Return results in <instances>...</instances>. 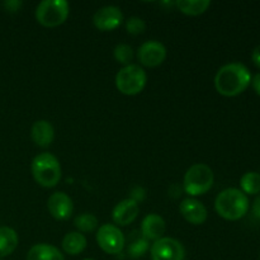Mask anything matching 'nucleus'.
<instances>
[{"label":"nucleus","mask_w":260,"mask_h":260,"mask_svg":"<svg viewBox=\"0 0 260 260\" xmlns=\"http://www.w3.org/2000/svg\"><path fill=\"white\" fill-rule=\"evenodd\" d=\"M251 83V74L244 63H226L215 76V88L221 95L236 96L246 90Z\"/></svg>","instance_id":"obj_1"},{"label":"nucleus","mask_w":260,"mask_h":260,"mask_svg":"<svg viewBox=\"0 0 260 260\" xmlns=\"http://www.w3.org/2000/svg\"><path fill=\"white\" fill-rule=\"evenodd\" d=\"M215 210L225 220H240L248 213L249 200L240 189L228 188L216 197Z\"/></svg>","instance_id":"obj_2"},{"label":"nucleus","mask_w":260,"mask_h":260,"mask_svg":"<svg viewBox=\"0 0 260 260\" xmlns=\"http://www.w3.org/2000/svg\"><path fill=\"white\" fill-rule=\"evenodd\" d=\"M32 174L36 182L45 188L57 185L61 179V167L57 157L50 152L37 155L32 161Z\"/></svg>","instance_id":"obj_3"},{"label":"nucleus","mask_w":260,"mask_h":260,"mask_svg":"<svg viewBox=\"0 0 260 260\" xmlns=\"http://www.w3.org/2000/svg\"><path fill=\"white\" fill-rule=\"evenodd\" d=\"M213 172L208 165L194 164L187 170L183 180V187L187 194L189 196H202L207 193L212 188Z\"/></svg>","instance_id":"obj_4"},{"label":"nucleus","mask_w":260,"mask_h":260,"mask_svg":"<svg viewBox=\"0 0 260 260\" xmlns=\"http://www.w3.org/2000/svg\"><path fill=\"white\" fill-rule=\"evenodd\" d=\"M69 12L70 7L65 0H43L36 8V19L43 27L53 28L68 19Z\"/></svg>","instance_id":"obj_5"},{"label":"nucleus","mask_w":260,"mask_h":260,"mask_svg":"<svg viewBox=\"0 0 260 260\" xmlns=\"http://www.w3.org/2000/svg\"><path fill=\"white\" fill-rule=\"evenodd\" d=\"M147 76L144 69L135 63L124 66L117 73L116 86L124 95H136L144 90Z\"/></svg>","instance_id":"obj_6"},{"label":"nucleus","mask_w":260,"mask_h":260,"mask_svg":"<svg viewBox=\"0 0 260 260\" xmlns=\"http://www.w3.org/2000/svg\"><path fill=\"white\" fill-rule=\"evenodd\" d=\"M96 243L107 254H119L124 248V236L117 226L106 223L96 233Z\"/></svg>","instance_id":"obj_7"},{"label":"nucleus","mask_w":260,"mask_h":260,"mask_svg":"<svg viewBox=\"0 0 260 260\" xmlns=\"http://www.w3.org/2000/svg\"><path fill=\"white\" fill-rule=\"evenodd\" d=\"M152 260H184L185 249L180 241L173 238H161L150 249Z\"/></svg>","instance_id":"obj_8"},{"label":"nucleus","mask_w":260,"mask_h":260,"mask_svg":"<svg viewBox=\"0 0 260 260\" xmlns=\"http://www.w3.org/2000/svg\"><path fill=\"white\" fill-rule=\"evenodd\" d=\"M137 57L144 66L156 68L167 58V48L157 41H147L139 47Z\"/></svg>","instance_id":"obj_9"},{"label":"nucleus","mask_w":260,"mask_h":260,"mask_svg":"<svg viewBox=\"0 0 260 260\" xmlns=\"http://www.w3.org/2000/svg\"><path fill=\"white\" fill-rule=\"evenodd\" d=\"M123 20L121 9L114 5H107L96 10L93 17V23L99 30H113L119 27Z\"/></svg>","instance_id":"obj_10"},{"label":"nucleus","mask_w":260,"mask_h":260,"mask_svg":"<svg viewBox=\"0 0 260 260\" xmlns=\"http://www.w3.org/2000/svg\"><path fill=\"white\" fill-rule=\"evenodd\" d=\"M47 208L51 216L58 221H65L70 218L74 211L73 200L63 192H56L50 196L47 201Z\"/></svg>","instance_id":"obj_11"},{"label":"nucleus","mask_w":260,"mask_h":260,"mask_svg":"<svg viewBox=\"0 0 260 260\" xmlns=\"http://www.w3.org/2000/svg\"><path fill=\"white\" fill-rule=\"evenodd\" d=\"M183 217L193 225H202L207 220V210L200 201L194 198H187L179 206Z\"/></svg>","instance_id":"obj_12"},{"label":"nucleus","mask_w":260,"mask_h":260,"mask_svg":"<svg viewBox=\"0 0 260 260\" xmlns=\"http://www.w3.org/2000/svg\"><path fill=\"white\" fill-rule=\"evenodd\" d=\"M139 203L132 200V198H127V200L121 201L114 207L112 218H113L117 225L127 226L136 220V217L139 216Z\"/></svg>","instance_id":"obj_13"},{"label":"nucleus","mask_w":260,"mask_h":260,"mask_svg":"<svg viewBox=\"0 0 260 260\" xmlns=\"http://www.w3.org/2000/svg\"><path fill=\"white\" fill-rule=\"evenodd\" d=\"M165 221L161 216L155 215V213H150L146 217L142 220L141 223V233L146 240H159L162 238L165 233Z\"/></svg>","instance_id":"obj_14"},{"label":"nucleus","mask_w":260,"mask_h":260,"mask_svg":"<svg viewBox=\"0 0 260 260\" xmlns=\"http://www.w3.org/2000/svg\"><path fill=\"white\" fill-rule=\"evenodd\" d=\"M30 137L37 146L47 147L53 142L55 129L50 122L40 119V121L33 123L32 128H30Z\"/></svg>","instance_id":"obj_15"},{"label":"nucleus","mask_w":260,"mask_h":260,"mask_svg":"<svg viewBox=\"0 0 260 260\" xmlns=\"http://www.w3.org/2000/svg\"><path fill=\"white\" fill-rule=\"evenodd\" d=\"M27 260H65L62 253L50 244H37L27 254Z\"/></svg>","instance_id":"obj_16"},{"label":"nucleus","mask_w":260,"mask_h":260,"mask_svg":"<svg viewBox=\"0 0 260 260\" xmlns=\"http://www.w3.org/2000/svg\"><path fill=\"white\" fill-rule=\"evenodd\" d=\"M18 234L8 226L0 228V259L10 255L18 246Z\"/></svg>","instance_id":"obj_17"},{"label":"nucleus","mask_w":260,"mask_h":260,"mask_svg":"<svg viewBox=\"0 0 260 260\" xmlns=\"http://www.w3.org/2000/svg\"><path fill=\"white\" fill-rule=\"evenodd\" d=\"M86 248V239L83 234L79 231H73V233L66 234L62 240V249L65 253L70 255H78L83 253L84 249Z\"/></svg>","instance_id":"obj_18"},{"label":"nucleus","mask_w":260,"mask_h":260,"mask_svg":"<svg viewBox=\"0 0 260 260\" xmlns=\"http://www.w3.org/2000/svg\"><path fill=\"white\" fill-rule=\"evenodd\" d=\"M211 5L210 0H178L175 7L187 15H200Z\"/></svg>","instance_id":"obj_19"},{"label":"nucleus","mask_w":260,"mask_h":260,"mask_svg":"<svg viewBox=\"0 0 260 260\" xmlns=\"http://www.w3.org/2000/svg\"><path fill=\"white\" fill-rule=\"evenodd\" d=\"M241 192L245 194H258L260 193V174L256 172H248L240 179Z\"/></svg>","instance_id":"obj_20"},{"label":"nucleus","mask_w":260,"mask_h":260,"mask_svg":"<svg viewBox=\"0 0 260 260\" xmlns=\"http://www.w3.org/2000/svg\"><path fill=\"white\" fill-rule=\"evenodd\" d=\"M98 226V220L91 213H81L75 218V228L81 233H91Z\"/></svg>","instance_id":"obj_21"},{"label":"nucleus","mask_w":260,"mask_h":260,"mask_svg":"<svg viewBox=\"0 0 260 260\" xmlns=\"http://www.w3.org/2000/svg\"><path fill=\"white\" fill-rule=\"evenodd\" d=\"M114 58L117 60V62L122 63V65L127 66L129 65V62L134 58V50L129 45H126V43H119L114 47L113 51Z\"/></svg>","instance_id":"obj_22"},{"label":"nucleus","mask_w":260,"mask_h":260,"mask_svg":"<svg viewBox=\"0 0 260 260\" xmlns=\"http://www.w3.org/2000/svg\"><path fill=\"white\" fill-rule=\"evenodd\" d=\"M149 248V240H146L145 238H139L128 246V255L132 258H140V256H144L146 254Z\"/></svg>","instance_id":"obj_23"},{"label":"nucleus","mask_w":260,"mask_h":260,"mask_svg":"<svg viewBox=\"0 0 260 260\" xmlns=\"http://www.w3.org/2000/svg\"><path fill=\"white\" fill-rule=\"evenodd\" d=\"M126 29L129 35H141L146 29V24H145L144 20L139 17H131L127 19L126 22Z\"/></svg>","instance_id":"obj_24"},{"label":"nucleus","mask_w":260,"mask_h":260,"mask_svg":"<svg viewBox=\"0 0 260 260\" xmlns=\"http://www.w3.org/2000/svg\"><path fill=\"white\" fill-rule=\"evenodd\" d=\"M4 7L7 8V10H9V12H17V10H19V8L22 7V2H5Z\"/></svg>","instance_id":"obj_25"},{"label":"nucleus","mask_w":260,"mask_h":260,"mask_svg":"<svg viewBox=\"0 0 260 260\" xmlns=\"http://www.w3.org/2000/svg\"><path fill=\"white\" fill-rule=\"evenodd\" d=\"M251 60L260 69V45L254 48L253 53H251Z\"/></svg>","instance_id":"obj_26"},{"label":"nucleus","mask_w":260,"mask_h":260,"mask_svg":"<svg viewBox=\"0 0 260 260\" xmlns=\"http://www.w3.org/2000/svg\"><path fill=\"white\" fill-rule=\"evenodd\" d=\"M251 85H253V89L256 91V94L260 95V73L256 74L254 78H251Z\"/></svg>","instance_id":"obj_27"},{"label":"nucleus","mask_w":260,"mask_h":260,"mask_svg":"<svg viewBox=\"0 0 260 260\" xmlns=\"http://www.w3.org/2000/svg\"><path fill=\"white\" fill-rule=\"evenodd\" d=\"M253 213L255 215V217L260 218V194L255 198L253 203Z\"/></svg>","instance_id":"obj_28"},{"label":"nucleus","mask_w":260,"mask_h":260,"mask_svg":"<svg viewBox=\"0 0 260 260\" xmlns=\"http://www.w3.org/2000/svg\"><path fill=\"white\" fill-rule=\"evenodd\" d=\"M84 260H94V259H84Z\"/></svg>","instance_id":"obj_29"},{"label":"nucleus","mask_w":260,"mask_h":260,"mask_svg":"<svg viewBox=\"0 0 260 260\" xmlns=\"http://www.w3.org/2000/svg\"><path fill=\"white\" fill-rule=\"evenodd\" d=\"M0 260H2V259H0Z\"/></svg>","instance_id":"obj_30"}]
</instances>
